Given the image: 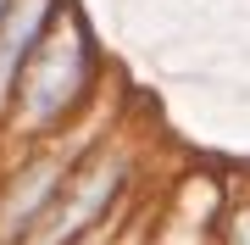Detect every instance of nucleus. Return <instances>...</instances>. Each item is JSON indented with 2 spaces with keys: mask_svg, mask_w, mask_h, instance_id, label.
<instances>
[{
  "mask_svg": "<svg viewBox=\"0 0 250 245\" xmlns=\"http://www.w3.org/2000/svg\"><path fill=\"white\" fill-rule=\"evenodd\" d=\"M233 245H250V212H245L239 223H233Z\"/></svg>",
  "mask_w": 250,
  "mask_h": 245,
  "instance_id": "39448f33",
  "label": "nucleus"
},
{
  "mask_svg": "<svg viewBox=\"0 0 250 245\" xmlns=\"http://www.w3.org/2000/svg\"><path fill=\"white\" fill-rule=\"evenodd\" d=\"M89 67V39L78 22H56V34L22 62V117L28 123H56L83 89Z\"/></svg>",
  "mask_w": 250,
  "mask_h": 245,
  "instance_id": "f257e3e1",
  "label": "nucleus"
},
{
  "mask_svg": "<svg viewBox=\"0 0 250 245\" xmlns=\"http://www.w3.org/2000/svg\"><path fill=\"white\" fill-rule=\"evenodd\" d=\"M56 178H62V167H56V162H45V167H34V173L17 184V195H11V200H6V212H0V245L22 240L28 218H34V212L56 195Z\"/></svg>",
  "mask_w": 250,
  "mask_h": 245,
  "instance_id": "20e7f679",
  "label": "nucleus"
},
{
  "mask_svg": "<svg viewBox=\"0 0 250 245\" xmlns=\"http://www.w3.org/2000/svg\"><path fill=\"white\" fill-rule=\"evenodd\" d=\"M45 6L50 0H22V6H11L6 28H0V95H6V84L22 73V62H28V50H34V39H39V28H45Z\"/></svg>",
  "mask_w": 250,
  "mask_h": 245,
  "instance_id": "7ed1b4c3",
  "label": "nucleus"
},
{
  "mask_svg": "<svg viewBox=\"0 0 250 245\" xmlns=\"http://www.w3.org/2000/svg\"><path fill=\"white\" fill-rule=\"evenodd\" d=\"M117 184H123V167H117L111 156H106V162H95L83 178H72V184H67L72 195L50 212V223L39 228V240H34V245H72L83 228L100 218V212H106V200H111V190H117Z\"/></svg>",
  "mask_w": 250,
  "mask_h": 245,
  "instance_id": "f03ea898",
  "label": "nucleus"
},
{
  "mask_svg": "<svg viewBox=\"0 0 250 245\" xmlns=\"http://www.w3.org/2000/svg\"><path fill=\"white\" fill-rule=\"evenodd\" d=\"M0 17H6V0H0Z\"/></svg>",
  "mask_w": 250,
  "mask_h": 245,
  "instance_id": "423d86ee",
  "label": "nucleus"
}]
</instances>
